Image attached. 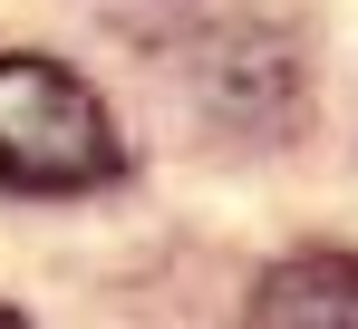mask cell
<instances>
[{
	"label": "cell",
	"mask_w": 358,
	"mask_h": 329,
	"mask_svg": "<svg viewBox=\"0 0 358 329\" xmlns=\"http://www.w3.org/2000/svg\"><path fill=\"white\" fill-rule=\"evenodd\" d=\"M117 174H126V146L107 126V107H97V88L78 68H59V58L10 49L0 58V184H20V194H97Z\"/></svg>",
	"instance_id": "6da1fadb"
},
{
	"label": "cell",
	"mask_w": 358,
	"mask_h": 329,
	"mask_svg": "<svg viewBox=\"0 0 358 329\" xmlns=\"http://www.w3.org/2000/svg\"><path fill=\"white\" fill-rule=\"evenodd\" d=\"M252 329H358V252L310 242L252 281Z\"/></svg>",
	"instance_id": "7a4b0ae2"
},
{
	"label": "cell",
	"mask_w": 358,
	"mask_h": 329,
	"mask_svg": "<svg viewBox=\"0 0 358 329\" xmlns=\"http://www.w3.org/2000/svg\"><path fill=\"white\" fill-rule=\"evenodd\" d=\"M0 329H29V320H20V310H10V300H0Z\"/></svg>",
	"instance_id": "3957f363"
}]
</instances>
